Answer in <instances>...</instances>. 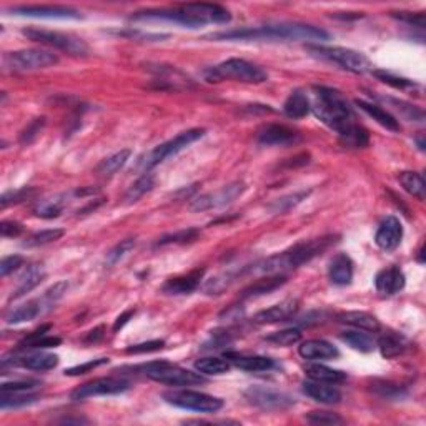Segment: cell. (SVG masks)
Segmentation results:
<instances>
[{
  "label": "cell",
  "instance_id": "1",
  "mask_svg": "<svg viewBox=\"0 0 426 426\" xmlns=\"http://www.w3.org/2000/svg\"><path fill=\"white\" fill-rule=\"evenodd\" d=\"M315 100L311 104L315 117L338 133L342 142L353 149L368 145V132L356 124V118L348 100L338 90L330 87H313Z\"/></svg>",
  "mask_w": 426,
  "mask_h": 426
},
{
  "label": "cell",
  "instance_id": "2",
  "mask_svg": "<svg viewBox=\"0 0 426 426\" xmlns=\"http://www.w3.org/2000/svg\"><path fill=\"white\" fill-rule=\"evenodd\" d=\"M213 40H285V42L322 44L330 40V34L323 28L302 22H277L260 27H245L237 30L219 32L208 35Z\"/></svg>",
  "mask_w": 426,
  "mask_h": 426
},
{
  "label": "cell",
  "instance_id": "3",
  "mask_svg": "<svg viewBox=\"0 0 426 426\" xmlns=\"http://www.w3.org/2000/svg\"><path fill=\"white\" fill-rule=\"evenodd\" d=\"M331 243H333L331 237L302 241V243H297L295 247L285 250V252L258 261L257 265L250 268V272L257 273V275H285L290 270L298 268V266L306 263V261L313 260L315 257L322 255Z\"/></svg>",
  "mask_w": 426,
  "mask_h": 426
},
{
  "label": "cell",
  "instance_id": "4",
  "mask_svg": "<svg viewBox=\"0 0 426 426\" xmlns=\"http://www.w3.org/2000/svg\"><path fill=\"white\" fill-rule=\"evenodd\" d=\"M203 79L207 82H240V84H263L268 80V73L258 65L243 59H228L215 67L203 71Z\"/></svg>",
  "mask_w": 426,
  "mask_h": 426
},
{
  "label": "cell",
  "instance_id": "5",
  "mask_svg": "<svg viewBox=\"0 0 426 426\" xmlns=\"http://www.w3.org/2000/svg\"><path fill=\"white\" fill-rule=\"evenodd\" d=\"M138 370L154 382L170 385V387H194V385H202L207 382L200 373L185 370L178 364L167 362V360L140 364Z\"/></svg>",
  "mask_w": 426,
  "mask_h": 426
},
{
  "label": "cell",
  "instance_id": "6",
  "mask_svg": "<svg viewBox=\"0 0 426 426\" xmlns=\"http://www.w3.org/2000/svg\"><path fill=\"white\" fill-rule=\"evenodd\" d=\"M67 290H68L67 281H57V284H53L50 288L45 290L40 298H34V300L20 305L19 308L12 310L6 318L7 323H9V325H19V323L34 322V320L47 313V311L50 310L65 293H67Z\"/></svg>",
  "mask_w": 426,
  "mask_h": 426
},
{
  "label": "cell",
  "instance_id": "7",
  "mask_svg": "<svg viewBox=\"0 0 426 426\" xmlns=\"http://www.w3.org/2000/svg\"><path fill=\"white\" fill-rule=\"evenodd\" d=\"M308 52L311 55L318 57V59L326 60V62L337 64L345 71L351 73H358V75H363V73L373 72V65L370 60H368L367 55H363L362 52L351 50V48L345 47H326V45L322 44H313L308 45Z\"/></svg>",
  "mask_w": 426,
  "mask_h": 426
},
{
  "label": "cell",
  "instance_id": "8",
  "mask_svg": "<svg viewBox=\"0 0 426 426\" xmlns=\"http://www.w3.org/2000/svg\"><path fill=\"white\" fill-rule=\"evenodd\" d=\"M205 135V129H190L185 130V132L178 133L177 137L172 138V140L160 143V145L155 147L154 150H150L149 154L143 155V157L138 160V169H140L143 174L150 172L151 169L160 165L163 160L175 157V155L180 154L182 150H185L187 147H190L192 143L200 140Z\"/></svg>",
  "mask_w": 426,
  "mask_h": 426
},
{
  "label": "cell",
  "instance_id": "9",
  "mask_svg": "<svg viewBox=\"0 0 426 426\" xmlns=\"http://www.w3.org/2000/svg\"><path fill=\"white\" fill-rule=\"evenodd\" d=\"M24 35L27 37L32 42H39L48 47L62 50L72 57H87L90 53L89 45L85 44L84 39L75 37L72 34H65V32H55V30H45V28H24Z\"/></svg>",
  "mask_w": 426,
  "mask_h": 426
},
{
  "label": "cell",
  "instance_id": "10",
  "mask_svg": "<svg viewBox=\"0 0 426 426\" xmlns=\"http://www.w3.org/2000/svg\"><path fill=\"white\" fill-rule=\"evenodd\" d=\"M163 400L177 408L190 409L196 413H216L223 408V400L194 390H177L163 393Z\"/></svg>",
  "mask_w": 426,
  "mask_h": 426
},
{
  "label": "cell",
  "instance_id": "11",
  "mask_svg": "<svg viewBox=\"0 0 426 426\" xmlns=\"http://www.w3.org/2000/svg\"><path fill=\"white\" fill-rule=\"evenodd\" d=\"M6 62L12 71L32 72L50 68L59 64V57L47 50H37V48H26V50H15L6 55Z\"/></svg>",
  "mask_w": 426,
  "mask_h": 426
},
{
  "label": "cell",
  "instance_id": "12",
  "mask_svg": "<svg viewBox=\"0 0 426 426\" xmlns=\"http://www.w3.org/2000/svg\"><path fill=\"white\" fill-rule=\"evenodd\" d=\"M243 396L248 400L253 407L265 409V411H278V409H286L293 407L295 400L284 391L273 390V388L266 387H250L243 391Z\"/></svg>",
  "mask_w": 426,
  "mask_h": 426
},
{
  "label": "cell",
  "instance_id": "13",
  "mask_svg": "<svg viewBox=\"0 0 426 426\" xmlns=\"http://www.w3.org/2000/svg\"><path fill=\"white\" fill-rule=\"evenodd\" d=\"M245 183L241 182H233L230 185H225L220 190L210 192V194H205L196 196L195 200H192L190 210L192 212H207V210H216V208H222L235 202L239 196L245 192Z\"/></svg>",
  "mask_w": 426,
  "mask_h": 426
},
{
  "label": "cell",
  "instance_id": "14",
  "mask_svg": "<svg viewBox=\"0 0 426 426\" xmlns=\"http://www.w3.org/2000/svg\"><path fill=\"white\" fill-rule=\"evenodd\" d=\"M130 383L124 378H117V376H106V378H97L92 382L80 385L71 393V398L73 401L89 400L93 396H105V395H118L129 390Z\"/></svg>",
  "mask_w": 426,
  "mask_h": 426
},
{
  "label": "cell",
  "instance_id": "15",
  "mask_svg": "<svg viewBox=\"0 0 426 426\" xmlns=\"http://www.w3.org/2000/svg\"><path fill=\"white\" fill-rule=\"evenodd\" d=\"M180 10L192 20H195L198 26H205V24H225L230 22L232 19L230 12L222 6H216V3H187V6L180 7Z\"/></svg>",
  "mask_w": 426,
  "mask_h": 426
},
{
  "label": "cell",
  "instance_id": "16",
  "mask_svg": "<svg viewBox=\"0 0 426 426\" xmlns=\"http://www.w3.org/2000/svg\"><path fill=\"white\" fill-rule=\"evenodd\" d=\"M12 14L22 15V17L35 19H80V12L65 6H20L10 10Z\"/></svg>",
  "mask_w": 426,
  "mask_h": 426
},
{
  "label": "cell",
  "instance_id": "17",
  "mask_svg": "<svg viewBox=\"0 0 426 426\" xmlns=\"http://www.w3.org/2000/svg\"><path fill=\"white\" fill-rule=\"evenodd\" d=\"M257 140L260 145L284 147V145H292V143L300 140V135L285 125L268 124L258 130Z\"/></svg>",
  "mask_w": 426,
  "mask_h": 426
},
{
  "label": "cell",
  "instance_id": "18",
  "mask_svg": "<svg viewBox=\"0 0 426 426\" xmlns=\"http://www.w3.org/2000/svg\"><path fill=\"white\" fill-rule=\"evenodd\" d=\"M403 239V225L396 216H387L382 220L378 230H376L375 241L385 252H391L401 243Z\"/></svg>",
  "mask_w": 426,
  "mask_h": 426
},
{
  "label": "cell",
  "instance_id": "19",
  "mask_svg": "<svg viewBox=\"0 0 426 426\" xmlns=\"http://www.w3.org/2000/svg\"><path fill=\"white\" fill-rule=\"evenodd\" d=\"M407 285V277H405L403 270L400 266H388V268L378 272L375 278L376 292L383 297H391V295L400 293Z\"/></svg>",
  "mask_w": 426,
  "mask_h": 426
},
{
  "label": "cell",
  "instance_id": "20",
  "mask_svg": "<svg viewBox=\"0 0 426 426\" xmlns=\"http://www.w3.org/2000/svg\"><path fill=\"white\" fill-rule=\"evenodd\" d=\"M302 390L306 396H310L311 400L323 405H337L342 401V393L331 383L310 380V382H303Z\"/></svg>",
  "mask_w": 426,
  "mask_h": 426
},
{
  "label": "cell",
  "instance_id": "21",
  "mask_svg": "<svg viewBox=\"0 0 426 426\" xmlns=\"http://www.w3.org/2000/svg\"><path fill=\"white\" fill-rule=\"evenodd\" d=\"M298 310V302L297 300H285L278 305L270 306V308L258 311L253 317V322L258 325H270V323H278V322H286L297 313Z\"/></svg>",
  "mask_w": 426,
  "mask_h": 426
},
{
  "label": "cell",
  "instance_id": "22",
  "mask_svg": "<svg viewBox=\"0 0 426 426\" xmlns=\"http://www.w3.org/2000/svg\"><path fill=\"white\" fill-rule=\"evenodd\" d=\"M353 261L346 253H338L333 257L328 266V278L333 285L346 286L353 280Z\"/></svg>",
  "mask_w": 426,
  "mask_h": 426
},
{
  "label": "cell",
  "instance_id": "23",
  "mask_svg": "<svg viewBox=\"0 0 426 426\" xmlns=\"http://www.w3.org/2000/svg\"><path fill=\"white\" fill-rule=\"evenodd\" d=\"M205 270L198 268L194 270V272L187 273V275L177 277V278H170L165 285L162 286V292L167 295H188L192 293L194 290L198 288L200 281H202Z\"/></svg>",
  "mask_w": 426,
  "mask_h": 426
},
{
  "label": "cell",
  "instance_id": "24",
  "mask_svg": "<svg viewBox=\"0 0 426 426\" xmlns=\"http://www.w3.org/2000/svg\"><path fill=\"white\" fill-rule=\"evenodd\" d=\"M298 353L305 360H333L340 356L338 348L331 345L330 342H325V340H308V342H303L302 345L298 346Z\"/></svg>",
  "mask_w": 426,
  "mask_h": 426
},
{
  "label": "cell",
  "instance_id": "25",
  "mask_svg": "<svg viewBox=\"0 0 426 426\" xmlns=\"http://www.w3.org/2000/svg\"><path fill=\"white\" fill-rule=\"evenodd\" d=\"M225 358L228 362L235 364L237 368L245 371H268L272 368H275V362L268 356H260V355H239V353H227Z\"/></svg>",
  "mask_w": 426,
  "mask_h": 426
},
{
  "label": "cell",
  "instance_id": "26",
  "mask_svg": "<svg viewBox=\"0 0 426 426\" xmlns=\"http://www.w3.org/2000/svg\"><path fill=\"white\" fill-rule=\"evenodd\" d=\"M355 105L358 106L360 110H363L367 115H370L376 124L385 127V129L390 130V132H400L401 129L400 122L396 120V117L388 112V110L382 109V106L376 104H371V102H364V100H356Z\"/></svg>",
  "mask_w": 426,
  "mask_h": 426
},
{
  "label": "cell",
  "instance_id": "27",
  "mask_svg": "<svg viewBox=\"0 0 426 426\" xmlns=\"http://www.w3.org/2000/svg\"><path fill=\"white\" fill-rule=\"evenodd\" d=\"M286 284V275H265L263 278H258L252 285L247 286L240 295L241 300H248V298L261 297V295L275 292L281 285Z\"/></svg>",
  "mask_w": 426,
  "mask_h": 426
},
{
  "label": "cell",
  "instance_id": "28",
  "mask_svg": "<svg viewBox=\"0 0 426 426\" xmlns=\"http://www.w3.org/2000/svg\"><path fill=\"white\" fill-rule=\"evenodd\" d=\"M47 277V272H45L44 265H30L26 270L22 277L19 278V285L15 288V292L12 293V300H17V298L24 297V295L30 293L35 286H39Z\"/></svg>",
  "mask_w": 426,
  "mask_h": 426
},
{
  "label": "cell",
  "instance_id": "29",
  "mask_svg": "<svg viewBox=\"0 0 426 426\" xmlns=\"http://www.w3.org/2000/svg\"><path fill=\"white\" fill-rule=\"evenodd\" d=\"M311 102L308 95L300 89L293 90L284 104V112L290 118H303L310 113Z\"/></svg>",
  "mask_w": 426,
  "mask_h": 426
},
{
  "label": "cell",
  "instance_id": "30",
  "mask_svg": "<svg viewBox=\"0 0 426 426\" xmlns=\"http://www.w3.org/2000/svg\"><path fill=\"white\" fill-rule=\"evenodd\" d=\"M338 322L345 323V325L355 326V328L363 331H378L380 322L373 315L367 311H343L338 315Z\"/></svg>",
  "mask_w": 426,
  "mask_h": 426
},
{
  "label": "cell",
  "instance_id": "31",
  "mask_svg": "<svg viewBox=\"0 0 426 426\" xmlns=\"http://www.w3.org/2000/svg\"><path fill=\"white\" fill-rule=\"evenodd\" d=\"M305 373L310 380H317V382H325V383H331V385L343 383L348 378V375L345 371L335 370V368L325 367V364H320V363L308 364V367L305 368Z\"/></svg>",
  "mask_w": 426,
  "mask_h": 426
},
{
  "label": "cell",
  "instance_id": "32",
  "mask_svg": "<svg viewBox=\"0 0 426 426\" xmlns=\"http://www.w3.org/2000/svg\"><path fill=\"white\" fill-rule=\"evenodd\" d=\"M65 205H67V195L50 196V198L40 200V202L35 205L34 215L45 220L57 219V216L62 215Z\"/></svg>",
  "mask_w": 426,
  "mask_h": 426
},
{
  "label": "cell",
  "instance_id": "33",
  "mask_svg": "<svg viewBox=\"0 0 426 426\" xmlns=\"http://www.w3.org/2000/svg\"><path fill=\"white\" fill-rule=\"evenodd\" d=\"M17 363L32 371H48L59 364V356L53 353H32L19 358Z\"/></svg>",
  "mask_w": 426,
  "mask_h": 426
},
{
  "label": "cell",
  "instance_id": "34",
  "mask_svg": "<svg viewBox=\"0 0 426 426\" xmlns=\"http://www.w3.org/2000/svg\"><path fill=\"white\" fill-rule=\"evenodd\" d=\"M376 346L380 348V351H382L385 358H395V356H398L405 351L407 340L401 337V335L395 333V331H388V333H383L382 337H380Z\"/></svg>",
  "mask_w": 426,
  "mask_h": 426
},
{
  "label": "cell",
  "instance_id": "35",
  "mask_svg": "<svg viewBox=\"0 0 426 426\" xmlns=\"http://www.w3.org/2000/svg\"><path fill=\"white\" fill-rule=\"evenodd\" d=\"M340 338H342V342H345L348 346H351L356 351H362V353H370V351L376 348L375 340L368 333H363V330L342 331Z\"/></svg>",
  "mask_w": 426,
  "mask_h": 426
},
{
  "label": "cell",
  "instance_id": "36",
  "mask_svg": "<svg viewBox=\"0 0 426 426\" xmlns=\"http://www.w3.org/2000/svg\"><path fill=\"white\" fill-rule=\"evenodd\" d=\"M154 187H155V177L147 172V174H143L137 182H133L132 185L129 187V190H127L124 195V203L127 205L137 203L143 195H147L149 192L154 190Z\"/></svg>",
  "mask_w": 426,
  "mask_h": 426
},
{
  "label": "cell",
  "instance_id": "37",
  "mask_svg": "<svg viewBox=\"0 0 426 426\" xmlns=\"http://www.w3.org/2000/svg\"><path fill=\"white\" fill-rule=\"evenodd\" d=\"M130 155H132V151H130L129 149H124V150L117 151V154L110 155V157L104 158L97 165V174L102 175V177H112V175H115L117 172L120 170L127 162H129Z\"/></svg>",
  "mask_w": 426,
  "mask_h": 426
},
{
  "label": "cell",
  "instance_id": "38",
  "mask_svg": "<svg viewBox=\"0 0 426 426\" xmlns=\"http://www.w3.org/2000/svg\"><path fill=\"white\" fill-rule=\"evenodd\" d=\"M40 400L39 395L30 391H10V393H3L0 396V408L2 409H9V408H24V407H30V405L37 403Z\"/></svg>",
  "mask_w": 426,
  "mask_h": 426
},
{
  "label": "cell",
  "instance_id": "39",
  "mask_svg": "<svg viewBox=\"0 0 426 426\" xmlns=\"http://www.w3.org/2000/svg\"><path fill=\"white\" fill-rule=\"evenodd\" d=\"M50 326L45 325L42 328L35 330L34 333H30L28 337H26L20 342V348H52L57 346L62 343V340L57 338V337H48L45 331H47Z\"/></svg>",
  "mask_w": 426,
  "mask_h": 426
},
{
  "label": "cell",
  "instance_id": "40",
  "mask_svg": "<svg viewBox=\"0 0 426 426\" xmlns=\"http://www.w3.org/2000/svg\"><path fill=\"white\" fill-rule=\"evenodd\" d=\"M398 180L409 195L416 196V198L420 200H425L426 183L420 174H416V172H401L398 175Z\"/></svg>",
  "mask_w": 426,
  "mask_h": 426
},
{
  "label": "cell",
  "instance_id": "41",
  "mask_svg": "<svg viewBox=\"0 0 426 426\" xmlns=\"http://www.w3.org/2000/svg\"><path fill=\"white\" fill-rule=\"evenodd\" d=\"M195 370L202 375H223L230 370V362L216 358V356H207V358L196 360Z\"/></svg>",
  "mask_w": 426,
  "mask_h": 426
},
{
  "label": "cell",
  "instance_id": "42",
  "mask_svg": "<svg viewBox=\"0 0 426 426\" xmlns=\"http://www.w3.org/2000/svg\"><path fill=\"white\" fill-rule=\"evenodd\" d=\"M380 100L390 104V106H393L395 110H398L401 117H405L409 122H423L425 120L423 110L418 109V106L415 105L407 104V102L398 100V98H393V97H380Z\"/></svg>",
  "mask_w": 426,
  "mask_h": 426
},
{
  "label": "cell",
  "instance_id": "43",
  "mask_svg": "<svg viewBox=\"0 0 426 426\" xmlns=\"http://www.w3.org/2000/svg\"><path fill=\"white\" fill-rule=\"evenodd\" d=\"M311 194L310 190H303V192H297V194H292V195H286V196H281V198H278L273 202L272 205H270V210H272L273 213H284V212H288L292 210V208L297 207V205H300L303 200L308 198V195Z\"/></svg>",
  "mask_w": 426,
  "mask_h": 426
},
{
  "label": "cell",
  "instance_id": "44",
  "mask_svg": "<svg viewBox=\"0 0 426 426\" xmlns=\"http://www.w3.org/2000/svg\"><path fill=\"white\" fill-rule=\"evenodd\" d=\"M65 235V230L62 228H48V230L37 232L32 237H28L24 245L26 247H44V245L53 243V241L60 240Z\"/></svg>",
  "mask_w": 426,
  "mask_h": 426
},
{
  "label": "cell",
  "instance_id": "45",
  "mask_svg": "<svg viewBox=\"0 0 426 426\" xmlns=\"http://www.w3.org/2000/svg\"><path fill=\"white\" fill-rule=\"evenodd\" d=\"M302 340L300 330L297 328H286L281 331H273V333L266 335V342L273 343L277 346H292L297 345Z\"/></svg>",
  "mask_w": 426,
  "mask_h": 426
},
{
  "label": "cell",
  "instance_id": "46",
  "mask_svg": "<svg viewBox=\"0 0 426 426\" xmlns=\"http://www.w3.org/2000/svg\"><path fill=\"white\" fill-rule=\"evenodd\" d=\"M135 248V240L133 239H125L122 240L120 243H117L115 247H113L112 250H109L105 255V266H113L117 265L118 261L124 260V258L129 255L130 252Z\"/></svg>",
  "mask_w": 426,
  "mask_h": 426
},
{
  "label": "cell",
  "instance_id": "47",
  "mask_svg": "<svg viewBox=\"0 0 426 426\" xmlns=\"http://www.w3.org/2000/svg\"><path fill=\"white\" fill-rule=\"evenodd\" d=\"M45 124H47V118H45V117L34 118V120H32L30 124H27L26 129L20 132L19 142L22 143V145H30V143L34 142L37 137H39L40 132H42Z\"/></svg>",
  "mask_w": 426,
  "mask_h": 426
},
{
  "label": "cell",
  "instance_id": "48",
  "mask_svg": "<svg viewBox=\"0 0 426 426\" xmlns=\"http://www.w3.org/2000/svg\"><path fill=\"white\" fill-rule=\"evenodd\" d=\"M235 280V277L232 273H222V275H216L210 278L207 284L203 285V292L207 295H220L222 292L230 286L232 281Z\"/></svg>",
  "mask_w": 426,
  "mask_h": 426
},
{
  "label": "cell",
  "instance_id": "49",
  "mask_svg": "<svg viewBox=\"0 0 426 426\" xmlns=\"http://www.w3.org/2000/svg\"><path fill=\"white\" fill-rule=\"evenodd\" d=\"M35 192L37 190L34 187H22L19 188V190L7 192V194H3L2 198H0V205H2V208H7L9 205L22 203L24 200H28L30 196H34Z\"/></svg>",
  "mask_w": 426,
  "mask_h": 426
},
{
  "label": "cell",
  "instance_id": "50",
  "mask_svg": "<svg viewBox=\"0 0 426 426\" xmlns=\"http://www.w3.org/2000/svg\"><path fill=\"white\" fill-rule=\"evenodd\" d=\"M200 235V232L196 228H188V230H180L177 233H172V235L162 237L157 241V247H163V245L170 243H188V241L196 240V237Z\"/></svg>",
  "mask_w": 426,
  "mask_h": 426
},
{
  "label": "cell",
  "instance_id": "51",
  "mask_svg": "<svg viewBox=\"0 0 426 426\" xmlns=\"http://www.w3.org/2000/svg\"><path fill=\"white\" fill-rule=\"evenodd\" d=\"M373 75L376 77V79H380L385 84L391 85V87L400 89V90H407V89H413L416 87V84L413 80L403 79V77H396L393 75L390 72H383V71H373Z\"/></svg>",
  "mask_w": 426,
  "mask_h": 426
},
{
  "label": "cell",
  "instance_id": "52",
  "mask_svg": "<svg viewBox=\"0 0 426 426\" xmlns=\"http://www.w3.org/2000/svg\"><path fill=\"white\" fill-rule=\"evenodd\" d=\"M306 420L310 423H317V425H340L343 423V418L337 415V413L331 411H311L306 415Z\"/></svg>",
  "mask_w": 426,
  "mask_h": 426
},
{
  "label": "cell",
  "instance_id": "53",
  "mask_svg": "<svg viewBox=\"0 0 426 426\" xmlns=\"http://www.w3.org/2000/svg\"><path fill=\"white\" fill-rule=\"evenodd\" d=\"M109 358H97V360H90L87 363H82L77 364V367L68 368V370H65V375L67 376H80L85 375V373H90L92 370H95L98 367H104V364L109 363Z\"/></svg>",
  "mask_w": 426,
  "mask_h": 426
},
{
  "label": "cell",
  "instance_id": "54",
  "mask_svg": "<svg viewBox=\"0 0 426 426\" xmlns=\"http://www.w3.org/2000/svg\"><path fill=\"white\" fill-rule=\"evenodd\" d=\"M165 348V342L163 340H150V342L138 343V345H132L125 350L129 355H140V353H151V351H158Z\"/></svg>",
  "mask_w": 426,
  "mask_h": 426
},
{
  "label": "cell",
  "instance_id": "55",
  "mask_svg": "<svg viewBox=\"0 0 426 426\" xmlns=\"http://www.w3.org/2000/svg\"><path fill=\"white\" fill-rule=\"evenodd\" d=\"M39 382L35 380H15V382L10 383H3L2 385V391L3 393H10V391H32L34 388L39 387Z\"/></svg>",
  "mask_w": 426,
  "mask_h": 426
},
{
  "label": "cell",
  "instance_id": "56",
  "mask_svg": "<svg viewBox=\"0 0 426 426\" xmlns=\"http://www.w3.org/2000/svg\"><path fill=\"white\" fill-rule=\"evenodd\" d=\"M393 17L401 20V22H407L409 26L423 28L425 27V14L423 12H418V14H411V12H391Z\"/></svg>",
  "mask_w": 426,
  "mask_h": 426
},
{
  "label": "cell",
  "instance_id": "57",
  "mask_svg": "<svg viewBox=\"0 0 426 426\" xmlns=\"http://www.w3.org/2000/svg\"><path fill=\"white\" fill-rule=\"evenodd\" d=\"M22 263H24V258L20 255L6 257L2 261H0V277L6 278L7 275H10V273L15 272L19 266H22Z\"/></svg>",
  "mask_w": 426,
  "mask_h": 426
},
{
  "label": "cell",
  "instance_id": "58",
  "mask_svg": "<svg viewBox=\"0 0 426 426\" xmlns=\"http://www.w3.org/2000/svg\"><path fill=\"white\" fill-rule=\"evenodd\" d=\"M22 232L24 225L14 222V220H3V222L0 223V233H2L3 239H15V237H19Z\"/></svg>",
  "mask_w": 426,
  "mask_h": 426
},
{
  "label": "cell",
  "instance_id": "59",
  "mask_svg": "<svg viewBox=\"0 0 426 426\" xmlns=\"http://www.w3.org/2000/svg\"><path fill=\"white\" fill-rule=\"evenodd\" d=\"M375 390L378 391L383 398H398V396L403 395V393H401V388L396 387V385H390V383L375 385Z\"/></svg>",
  "mask_w": 426,
  "mask_h": 426
},
{
  "label": "cell",
  "instance_id": "60",
  "mask_svg": "<svg viewBox=\"0 0 426 426\" xmlns=\"http://www.w3.org/2000/svg\"><path fill=\"white\" fill-rule=\"evenodd\" d=\"M133 315H135V310H127L125 313H122L120 317L117 318L115 325H113V331H118V330H122V328H124V326L127 325V323H129V320L132 318Z\"/></svg>",
  "mask_w": 426,
  "mask_h": 426
},
{
  "label": "cell",
  "instance_id": "61",
  "mask_svg": "<svg viewBox=\"0 0 426 426\" xmlns=\"http://www.w3.org/2000/svg\"><path fill=\"white\" fill-rule=\"evenodd\" d=\"M104 331H105V326H104V325L97 326L95 330L89 331L87 338H85V340H87V342H98V340L104 337Z\"/></svg>",
  "mask_w": 426,
  "mask_h": 426
}]
</instances>
